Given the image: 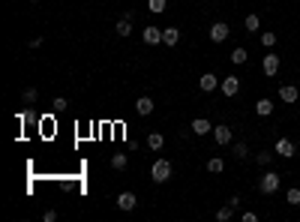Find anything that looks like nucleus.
<instances>
[{
  "label": "nucleus",
  "mask_w": 300,
  "mask_h": 222,
  "mask_svg": "<svg viewBox=\"0 0 300 222\" xmlns=\"http://www.w3.org/2000/svg\"><path fill=\"white\" fill-rule=\"evenodd\" d=\"M279 183H282V177L276 171H264V174H261V180H258V192L261 195H273L279 189Z\"/></svg>",
  "instance_id": "f257e3e1"
},
{
  "label": "nucleus",
  "mask_w": 300,
  "mask_h": 222,
  "mask_svg": "<svg viewBox=\"0 0 300 222\" xmlns=\"http://www.w3.org/2000/svg\"><path fill=\"white\" fill-rule=\"evenodd\" d=\"M150 177H153V183H168L171 180V162L168 159H156L153 168H150Z\"/></svg>",
  "instance_id": "f03ea898"
},
{
  "label": "nucleus",
  "mask_w": 300,
  "mask_h": 222,
  "mask_svg": "<svg viewBox=\"0 0 300 222\" xmlns=\"http://www.w3.org/2000/svg\"><path fill=\"white\" fill-rule=\"evenodd\" d=\"M273 150H276V156H282V159H291V156L297 153V144H294L291 138L279 135V138H276V144H273Z\"/></svg>",
  "instance_id": "7ed1b4c3"
},
{
  "label": "nucleus",
  "mask_w": 300,
  "mask_h": 222,
  "mask_svg": "<svg viewBox=\"0 0 300 222\" xmlns=\"http://www.w3.org/2000/svg\"><path fill=\"white\" fill-rule=\"evenodd\" d=\"M279 66H282V57H279V54H273V51H270V54H264V60H261V69H264V75H267V78H273V75H276Z\"/></svg>",
  "instance_id": "20e7f679"
},
{
  "label": "nucleus",
  "mask_w": 300,
  "mask_h": 222,
  "mask_svg": "<svg viewBox=\"0 0 300 222\" xmlns=\"http://www.w3.org/2000/svg\"><path fill=\"white\" fill-rule=\"evenodd\" d=\"M219 90H222V96H228V99L237 96V93H240V78H237V75H225V78L219 81Z\"/></svg>",
  "instance_id": "39448f33"
},
{
  "label": "nucleus",
  "mask_w": 300,
  "mask_h": 222,
  "mask_svg": "<svg viewBox=\"0 0 300 222\" xmlns=\"http://www.w3.org/2000/svg\"><path fill=\"white\" fill-rule=\"evenodd\" d=\"M213 141H216L219 147H225V144H231V141H234V132H231V126H225V123L213 126Z\"/></svg>",
  "instance_id": "423d86ee"
},
{
  "label": "nucleus",
  "mask_w": 300,
  "mask_h": 222,
  "mask_svg": "<svg viewBox=\"0 0 300 222\" xmlns=\"http://www.w3.org/2000/svg\"><path fill=\"white\" fill-rule=\"evenodd\" d=\"M228 33H231V27L225 21H213L210 24V42H225V39H228Z\"/></svg>",
  "instance_id": "0eeeda50"
},
{
  "label": "nucleus",
  "mask_w": 300,
  "mask_h": 222,
  "mask_svg": "<svg viewBox=\"0 0 300 222\" xmlns=\"http://www.w3.org/2000/svg\"><path fill=\"white\" fill-rule=\"evenodd\" d=\"M141 36H144V42H147V45H159V42H162V27L147 24V27L141 30Z\"/></svg>",
  "instance_id": "6e6552de"
},
{
  "label": "nucleus",
  "mask_w": 300,
  "mask_h": 222,
  "mask_svg": "<svg viewBox=\"0 0 300 222\" xmlns=\"http://www.w3.org/2000/svg\"><path fill=\"white\" fill-rule=\"evenodd\" d=\"M279 99H282V102H288V105H294V102L300 99L297 84H279Z\"/></svg>",
  "instance_id": "1a4fd4ad"
},
{
  "label": "nucleus",
  "mask_w": 300,
  "mask_h": 222,
  "mask_svg": "<svg viewBox=\"0 0 300 222\" xmlns=\"http://www.w3.org/2000/svg\"><path fill=\"white\" fill-rule=\"evenodd\" d=\"M219 81H222V78H216V75H213V72H204V75L198 78V87H201L204 93H213V90L219 87Z\"/></svg>",
  "instance_id": "9d476101"
},
{
  "label": "nucleus",
  "mask_w": 300,
  "mask_h": 222,
  "mask_svg": "<svg viewBox=\"0 0 300 222\" xmlns=\"http://www.w3.org/2000/svg\"><path fill=\"white\" fill-rule=\"evenodd\" d=\"M189 129H192V135H210V132H213V126H210L207 117H195V120L189 123Z\"/></svg>",
  "instance_id": "9b49d317"
},
{
  "label": "nucleus",
  "mask_w": 300,
  "mask_h": 222,
  "mask_svg": "<svg viewBox=\"0 0 300 222\" xmlns=\"http://www.w3.org/2000/svg\"><path fill=\"white\" fill-rule=\"evenodd\" d=\"M138 204V198H135V192H129V189H123L120 195H117V207L120 210H132Z\"/></svg>",
  "instance_id": "f8f14e48"
},
{
  "label": "nucleus",
  "mask_w": 300,
  "mask_h": 222,
  "mask_svg": "<svg viewBox=\"0 0 300 222\" xmlns=\"http://www.w3.org/2000/svg\"><path fill=\"white\" fill-rule=\"evenodd\" d=\"M153 99H150V96H138V102H135V111H138V114L141 117H147V114H153Z\"/></svg>",
  "instance_id": "ddd939ff"
},
{
  "label": "nucleus",
  "mask_w": 300,
  "mask_h": 222,
  "mask_svg": "<svg viewBox=\"0 0 300 222\" xmlns=\"http://www.w3.org/2000/svg\"><path fill=\"white\" fill-rule=\"evenodd\" d=\"M255 114H258V117H270V114H273V102H270L267 96H261V99L255 102Z\"/></svg>",
  "instance_id": "4468645a"
},
{
  "label": "nucleus",
  "mask_w": 300,
  "mask_h": 222,
  "mask_svg": "<svg viewBox=\"0 0 300 222\" xmlns=\"http://www.w3.org/2000/svg\"><path fill=\"white\" fill-rule=\"evenodd\" d=\"M177 42H180V30H177V27H165V30H162V45L171 48V45H177Z\"/></svg>",
  "instance_id": "2eb2a0df"
},
{
  "label": "nucleus",
  "mask_w": 300,
  "mask_h": 222,
  "mask_svg": "<svg viewBox=\"0 0 300 222\" xmlns=\"http://www.w3.org/2000/svg\"><path fill=\"white\" fill-rule=\"evenodd\" d=\"M162 144H165V135L162 132H150L147 135V147H150V150H162Z\"/></svg>",
  "instance_id": "dca6fc26"
},
{
  "label": "nucleus",
  "mask_w": 300,
  "mask_h": 222,
  "mask_svg": "<svg viewBox=\"0 0 300 222\" xmlns=\"http://www.w3.org/2000/svg\"><path fill=\"white\" fill-rule=\"evenodd\" d=\"M273 156H276V150H258V153H255V162H258L261 168H267V165L273 162Z\"/></svg>",
  "instance_id": "f3484780"
},
{
  "label": "nucleus",
  "mask_w": 300,
  "mask_h": 222,
  "mask_svg": "<svg viewBox=\"0 0 300 222\" xmlns=\"http://www.w3.org/2000/svg\"><path fill=\"white\" fill-rule=\"evenodd\" d=\"M114 33H117V36H123V39H126V36L132 33V21H129V18H120V21L114 24Z\"/></svg>",
  "instance_id": "a211bd4d"
},
{
  "label": "nucleus",
  "mask_w": 300,
  "mask_h": 222,
  "mask_svg": "<svg viewBox=\"0 0 300 222\" xmlns=\"http://www.w3.org/2000/svg\"><path fill=\"white\" fill-rule=\"evenodd\" d=\"M243 27H246L249 33H258V27H261V18H258L255 12H249V15L243 18Z\"/></svg>",
  "instance_id": "6ab92c4d"
},
{
  "label": "nucleus",
  "mask_w": 300,
  "mask_h": 222,
  "mask_svg": "<svg viewBox=\"0 0 300 222\" xmlns=\"http://www.w3.org/2000/svg\"><path fill=\"white\" fill-rule=\"evenodd\" d=\"M129 165V156L126 153H114V156H111V168H114V171H123Z\"/></svg>",
  "instance_id": "aec40b11"
},
{
  "label": "nucleus",
  "mask_w": 300,
  "mask_h": 222,
  "mask_svg": "<svg viewBox=\"0 0 300 222\" xmlns=\"http://www.w3.org/2000/svg\"><path fill=\"white\" fill-rule=\"evenodd\" d=\"M207 171H210V174H222V171H225V162H222L219 156H210V159H207Z\"/></svg>",
  "instance_id": "412c9836"
},
{
  "label": "nucleus",
  "mask_w": 300,
  "mask_h": 222,
  "mask_svg": "<svg viewBox=\"0 0 300 222\" xmlns=\"http://www.w3.org/2000/svg\"><path fill=\"white\" fill-rule=\"evenodd\" d=\"M285 204H291V207L300 204V186H291V189L285 192Z\"/></svg>",
  "instance_id": "4be33fe9"
},
{
  "label": "nucleus",
  "mask_w": 300,
  "mask_h": 222,
  "mask_svg": "<svg viewBox=\"0 0 300 222\" xmlns=\"http://www.w3.org/2000/svg\"><path fill=\"white\" fill-rule=\"evenodd\" d=\"M165 6H168V0H147V9L153 12V15H159V12H165Z\"/></svg>",
  "instance_id": "5701e85b"
},
{
  "label": "nucleus",
  "mask_w": 300,
  "mask_h": 222,
  "mask_svg": "<svg viewBox=\"0 0 300 222\" xmlns=\"http://www.w3.org/2000/svg\"><path fill=\"white\" fill-rule=\"evenodd\" d=\"M249 156V144L246 141H234V159H246Z\"/></svg>",
  "instance_id": "b1692460"
},
{
  "label": "nucleus",
  "mask_w": 300,
  "mask_h": 222,
  "mask_svg": "<svg viewBox=\"0 0 300 222\" xmlns=\"http://www.w3.org/2000/svg\"><path fill=\"white\" fill-rule=\"evenodd\" d=\"M36 99H39V90H36V87H27V90L21 93V102H24V105H33Z\"/></svg>",
  "instance_id": "393cba45"
},
{
  "label": "nucleus",
  "mask_w": 300,
  "mask_h": 222,
  "mask_svg": "<svg viewBox=\"0 0 300 222\" xmlns=\"http://www.w3.org/2000/svg\"><path fill=\"white\" fill-rule=\"evenodd\" d=\"M231 216H234V207H231V204H225V207L216 210V219H219V222H228Z\"/></svg>",
  "instance_id": "a878e982"
},
{
  "label": "nucleus",
  "mask_w": 300,
  "mask_h": 222,
  "mask_svg": "<svg viewBox=\"0 0 300 222\" xmlns=\"http://www.w3.org/2000/svg\"><path fill=\"white\" fill-rule=\"evenodd\" d=\"M246 60H249L246 48H234V51H231V63H234V66H240V63H246Z\"/></svg>",
  "instance_id": "bb28decb"
},
{
  "label": "nucleus",
  "mask_w": 300,
  "mask_h": 222,
  "mask_svg": "<svg viewBox=\"0 0 300 222\" xmlns=\"http://www.w3.org/2000/svg\"><path fill=\"white\" fill-rule=\"evenodd\" d=\"M258 39H261V45H264V48H273L276 45V33H261Z\"/></svg>",
  "instance_id": "cd10ccee"
},
{
  "label": "nucleus",
  "mask_w": 300,
  "mask_h": 222,
  "mask_svg": "<svg viewBox=\"0 0 300 222\" xmlns=\"http://www.w3.org/2000/svg\"><path fill=\"white\" fill-rule=\"evenodd\" d=\"M51 105H54V111H66V105H69V102H66L63 96H57V99H54Z\"/></svg>",
  "instance_id": "c85d7f7f"
},
{
  "label": "nucleus",
  "mask_w": 300,
  "mask_h": 222,
  "mask_svg": "<svg viewBox=\"0 0 300 222\" xmlns=\"http://www.w3.org/2000/svg\"><path fill=\"white\" fill-rule=\"evenodd\" d=\"M228 204H231L234 210H240V204H243V201H240V195H231V198H228Z\"/></svg>",
  "instance_id": "c756f323"
},
{
  "label": "nucleus",
  "mask_w": 300,
  "mask_h": 222,
  "mask_svg": "<svg viewBox=\"0 0 300 222\" xmlns=\"http://www.w3.org/2000/svg\"><path fill=\"white\" fill-rule=\"evenodd\" d=\"M42 219H45V222H54V219H57V210H45Z\"/></svg>",
  "instance_id": "7c9ffc66"
},
{
  "label": "nucleus",
  "mask_w": 300,
  "mask_h": 222,
  "mask_svg": "<svg viewBox=\"0 0 300 222\" xmlns=\"http://www.w3.org/2000/svg\"><path fill=\"white\" fill-rule=\"evenodd\" d=\"M255 219H258V213H252V210L243 213V222H255Z\"/></svg>",
  "instance_id": "2f4dec72"
},
{
  "label": "nucleus",
  "mask_w": 300,
  "mask_h": 222,
  "mask_svg": "<svg viewBox=\"0 0 300 222\" xmlns=\"http://www.w3.org/2000/svg\"><path fill=\"white\" fill-rule=\"evenodd\" d=\"M33 3H39V0H33Z\"/></svg>",
  "instance_id": "473e14b6"
}]
</instances>
